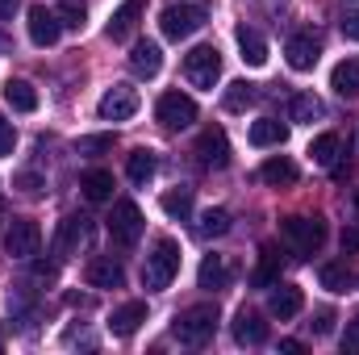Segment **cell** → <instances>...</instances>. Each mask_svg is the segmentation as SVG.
I'll list each match as a JSON object with an SVG mask.
<instances>
[{"mask_svg": "<svg viewBox=\"0 0 359 355\" xmlns=\"http://www.w3.org/2000/svg\"><path fill=\"white\" fill-rule=\"evenodd\" d=\"M59 34H63V25H59L55 8H46V4H29V38H34V46H55Z\"/></svg>", "mask_w": 359, "mask_h": 355, "instance_id": "cell-14", "label": "cell"}, {"mask_svg": "<svg viewBox=\"0 0 359 355\" xmlns=\"http://www.w3.org/2000/svg\"><path fill=\"white\" fill-rule=\"evenodd\" d=\"M330 88L339 92V96H347V100H355L359 96V55L355 59H343V63L330 72Z\"/></svg>", "mask_w": 359, "mask_h": 355, "instance_id": "cell-23", "label": "cell"}, {"mask_svg": "<svg viewBox=\"0 0 359 355\" xmlns=\"http://www.w3.org/2000/svg\"><path fill=\"white\" fill-rule=\"evenodd\" d=\"M13 184H17V188H21L25 196H38V192L46 188V184H42V176H38V172H17V180H13Z\"/></svg>", "mask_w": 359, "mask_h": 355, "instance_id": "cell-39", "label": "cell"}, {"mask_svg": "<svg viewBox=\"0 0 359 355\" xmlns=\"http://www.w3.org/2000/svg\"><path fill=\"white\" fill-rule=\"evenodd\" d=\"M255 96H259V92H255V84H247V80H234V84L226 88V96H222V105H226L230 113H247V109L255 105Z\"/></svg>", "mask_w": 359, "mask_h": 355, "instance_id": "cell-32", "label": "cell"}, {"mask_svg": "<svg viewBox=\"0 0 359 355\" xmlns=\"http://www.w3.org/2000/svg\"><path fill=\"white\" fill-rule=\"evenodd\" d=\"M4 46H8V42H4V38H0V51H4Z\"/></svg>", "mask_w": 359, "mask_h": 355, "instance_id": "cell-47", "label": "cell"}, {"mask_svg": "<svg viewBox=\"0 0 359 355\" xmlns=\"http://www.w3.org/2000/svg\"><path fill=\"white\" fill-rule=\"evenodd\" d=\"M280 351L284 355H301L305 351V343H297V339H280Z\"/></svg>", "mask_w": 359, "mask_h": 355, "instance_id": "cell-45", "label": "cell"}, {"mask_svg": "<svg viewBox=\"0 0 359 355\" xmlns=\"http://www.w3.org/2000/svg\"><path fill=\"white\" fill-rule=\"evenodd\" d=\"M196 280H201L205 293H217V288L230 284V267H226L222 255H205V264H201V272H196Z\"/></svg>", "mask_w": 359, "mask_h": 355, "instance_id": "cell-26", "label": "cell"}, {"mask_svg": "<svg viewBox=\"0 0 359 355\" xmlns=\"http://www.w3.org/2000/svg\"><path fill=\"white\" fill-rule=\"evenodd\" d=\"M155 168H159V159H155V151H147V147H138V151L126 159L130 184H151V180H155Z\"/></svg>", "mask_w": 359, "mask_h": 355, "instance_id": "cell-25", "label": "cell"}, {"mask_svg": "<svg viewBox=\"0 0 359 355\" xmlns=\"http://www.w3.org/2000/svg\"><path fill=\"white\" fill-rule=\"evenodd\" d=\"M155 117H159V126H168V130H184V126L196 121V100L184 96V92H163L159 105H155Z\"/></svg>", "mask_w": 359, "mask_h": 355, "instance_id": "cell-8", "label": "cell"}, {"mask_svg": "<svg viewBox=\"0 0 359 355\" xmlns=\"http://www.w3.org/2000/svg\"><path fill=\"white\" fill-rule=\"evenodd\" d=\"M351 322H355V326H359V309H355V318H351Z\"/></svg>", "mask_w": 359, "mask_h": 355, "instance_id": "cell-46", "label": "cell"}, {"mask_svg": "<svg viewBox=\"0 0 359 355\" xmlns=\"http://www.w3.org/2000/svg\"><path fill=\"white\" fill-rule=\"evenodd\" d=\"M38 247H42V230H38V222H29V217L8 222L4 255H13V260H34V255H38Z\"/></svg>", "mask_w": 359, "mask_h": 355, "instance_id": "cell-7", "label": "cell"}, {"mask_svg": "<svg viewBox=\"0 0 359 355\" xmlns=\"http://www.w3.org/2000/svg\"><path fill=\"white\" fill-rule=\"evenodd\" d=\"M234 343L238 347H264L268 343V322L255 309H238L234 314Z\"/></svg>", "mask_w": 359, "mask_h": 355, "instance_id": "cell-16", "label": "cell"}, {"mask_svg": "<svg viewBox=\"0 0 359 355\" xmlns=\"http://www.w3.org/2000/svg\"><path fill=\"white\" fill-rule=\"evenodd\" d=\"M17 8H21V0H0V21H13Z\"/></svg>", "mask_w": 359, "mask_h": 355, "instance_id": "cell-44", "label": "cell"}, {"mask_svg": "<svg viewBox=\"0 0 359 355\" xmlns=\"http://www.w3.org/2000/svg\"><path fill=\"white\" fill-rule=\"evenodd\" d=\"M142 209L134 205V201H113V213H109V234H113V243H121V247H134L138 239H142Z\"/></svg>", "mask_w": 359, "mask_h": 355, "instance_id": "cell-6", "label": "cell"}, {"mask_svg": "<svg viewBox=\"0 0 359 355\" xmlns=\"http://www.w3.org/2000/svg\"><path fill=\"white\" fill-rule=\"evenodd\" d=\"M339 151H343V138H339V134H318V138L309 142V159L322 163V168H330V163L339 159Z\"/></svg>", "mask_w": 359, "mask_h": 355, "instance_id": "cell-31", "label": "cell"}, {"mask_svg": "<svg viewBox=\"0 0 359 355\" xmlns=\"http://www.w3.org/2000/svg\"><path fill=\"white\" fill-rule=\"evenodd\" d=\"M159 67H163V51H159V42H134V51H130V72L138 76V80H155L159 76Z\"/></svg>", "mask_w": 359, "mask_h": 355, "instance_id": "cell-17", "label": "cell"}, {"mask_svg": "<svg viewBox=\"0 0 359 355\" xmlns=\"http://www.w3.org/2000/svg\"><path fill=\"white\" fill-rule=\"evenodd\" d=\"M80 188H84V196H88L92 205H100V201H113V176L104 172V168H92L80 176Z\"/></svg>", "mask_w": 359, "mask_h": 355, "instance_id": "cell-29", "label": "cell"}, {"mask_svg": "<svg viewBox=\"0 0 359 355\" xmlns=\"http://www.w3.org/2000/svg\"><path fill=\"white\" fill-rule=\"evenodd\" d=\"M309 330H313V335H330V330H334V309H318L313 322H309Z\"/></svg>", "mask_w": 359, "mask_h": 355, "instance_id": "cell-40", "label": "cell"}, {"mask_svg": "<svg viewBox=\"0 0 359 355\" xmlns=\"http://www.w3.org/2000/svg\"><path fill=\"white\" fill-rule=\"evenodd\" d=\"M238 51H243V59L251 67H264L268 63V42H264V34L255 25H238Z\"/></svg>", "mask_w": 359, "mask_h": 355, "instance_id": "cell-21", "label": "cell"}, {"mask_svg": "<svg viewBox=\"0 0 359 355\" xmlns=\"http://www.w3.org/2000/svg\"><path fill=\"white\" fill-rule=\"evenodd\" d=\"M297 163L292 159H284V155H276V159H268L264 168H259V180L264 184H271V188H288V184H297Z\"/></svg>", "mask_w": 359, "mask_h": 355, "instance_id": "cell-24", "label": "cell"}, {"mask_svg": "<svg viewBox=\"0 0 359 355\" xmlns=\"http://www.w3.org/2000/svg\"><path fill=\"white\" fill-rule=\"evenodd\" d=\"M4 100H8V109H17V113H34V109H38V88H34L29 80H8V84H4Z\"/></svg>", "mask_w": 359, "mask_h": 355, "instance_id": "cell-28", "label": "cell"}, {"mask_svg": "<svg viewBox=\"0 0 359 355\" xmlns=\"http://www.w3.org/2000/svg\"><path fill=\"white\" fill-rule=\"evenodd\" d=\"M343 38L359 42V13H347V17H343Z\"/></svg>", "mask_w": 359, "mask_h": 355, "instance_id": "cell-42", "label": "cell"}, {"mask_svg": "<svg viewBox=\"0 0 359 355\" xmlns=\"http://www.w3.org/2000/svg\"><path fill=\"white\" fill-rule=\"evenodd\" d=\"M205 8L201 4H172V8H163V17H159V29H163V38H172V42H184V38H192L201 25H205Z\"/></svg>", "mask_w": 359, "mask_h": 355, "instance_id": "cell-5", "label": "cell"}, {"mask_svg": "<svg viewBox=\"0 0 359 355\" xmlns=\"http://www.w3.org/2000/svg\"><path fill=\"white\" fill-rule=\"evenodd\" d=\"M343 251H359V226L355 230H343Z\"/></svg>", "mask_w": 359, "mask_h": 355, "instance_id": "cell-43", "label": "cell"}, {"mask_svg": "<svg viewBox=\"0 0 359 355\" xmlns=\"http://www.w3.org/2000/svg\"><path fill=\"white\" fill-rule=\"evenodd\" d=\"M113 142H117L113 134H88V138H80V142H76V151H80V155H109V151H113Z\"/></svg>", "mask_w": 359, "mask_h": 355, "instance_id": "cell-36", "label": "cell"}, {"mask_svg": "<svg viewBox=\"0 0 359 355\" xmlns=\"http://www.w3.org/2000/svg\"><path fill=\"white\" fill-rule=\"evenodd\" d=\"M142 322H147V301H126V305H117V309L109 314V335L130 339Z\"/></svg>", "mask_w": 359, "mask_h": 355, "instance_id": "cell-18", "label": "cell"}, {"mask_svg": "<svg viewBox=\"0 0 359 355\" xmlns=\"http://www.w3.org/2000/svg\"><path fill=\"white\" fill-rule=\"evenodd\" d=\"M251 284H255V288H271V284H280V251H276V247H264L259 267L251 272Z\"/></svg>", "mask_w": 359, "mask_h": 355, "instance_id": "cell-30", "label": "cell"}, {"mask_svg": "<svg viewBox=\"0 0 359 355\" xmlns=\"http://www.w3.org/2000/svg\"><path fill=\"white\" fill-rule=\"evenodd\" d=\"M13 147H17V130H13V121L0 113V159H8V155H13Z\"/></svg>", "mask_w": 359, "mask_h": 355, "instance_id": "cell-38", "label": "cell"}, {"mask_svg": "<svg viewBox=\"0 0 359 355\" xmlns=\"http://www.w3.org/2000/svg\"><path fill=\"white\" fill-rule=\"evenodd\" d=\"M301 309H305V293H301L297 284H276V293L268 297V314L271 318L288 322V318H297Z\"/></svg>", "mask_w": 359, "mask_h": 355, "instance_id": "cell-19", "label": "cell"}, {"mask_svg": "<svg viewBox=\"0 0 359 355\" xmlns=\"http://www.w3.org/2000/svg\"><path fill=\"white\" fill-rule=\"evenodd\" d=\"M343 355H359V326L355 322H347V330H343Z\"/></svg>", "mask_w": 359, "mask_h": 355, "instance_id": "cell-41", "label": "cell"}, {"mask_svg": "<svg viewBox=\"0 0 359 355\" xmlns=\"http://www.w3.org/2000/svg\"><path fill=\"white\" fill-rule=\"evenodd\" d=\"M330 176H334V184L355 180V159H351V151H339V159L330 163Z\"/></svg>", "mask_w": 359, "mask_h": 355, "instance_id": "cell-37", "label": "cell"}, {"mask_svg": "<svg viewBox=\"0 0 359 355\" xmlns=\"http://www.w3.org/2000/svg\"><path fill=\"white\" fill-rule=\"evenodd\" d=\"M176 272H180V243L176 239H159V243L151 247L147 264H142V284H147L151 293H159V288H168V284L176 280Z\"/></svg>", "mask_w": 359, "mask_h": 355, "instance_id": "cell-3", "label": "cell"}, {"mask_svg": "<svg viewBox=\"0 0 359 355\" xmlns=\"http://www.w3.org/2000/svg\"><path fill=\"white\" fill-rule=\"evenodd\" d=\"M142 13H147V0H121V8H117V13L109 17V25H104V34H109L113 42H126V38L138 29Z\"/></svg>", "mask_w": 359, "mask_h": 355, "instance_id": "cell-15", "label": "cell"}, {"mask_svg": "<svg viewBox=\"0 0 359 355\" xmlns=\"http://www.w3.org/2000/svg\"><path fill=\"white\" fill-rule=\"evenodd\" d=\"M280 234H284V243L301 255V260H309V255H318L322 251V243H326V217H284L280 222Z\"/></svg>", "mask_w": 359, "mask_h": 355, "instance_id": "cell-2", "label": "cell"}, {"mask_svg": "<svg viewBox=\"0 0 359 355\" xmlns=\"http://www.w3.org/2000/svg\"><path fill=\"white\" fill-rule=\"evenodd\" d=\"M163 213L176 217V222H188V213H192V188H172V192H163Z\"/></svg>", "mask_w": 359, "mask_h": 355, "instance_id": "cell-34", "label": "cell"}, {"mask_svg": "<svg viewBox=\"0 0 359 355\" xmlns=\"http://www.w3.org/2000/svg\"><path fill=\"white\" fill-rule=\"evenodd\" d=\"M318 280H322V288H330V293H351L359 284L355 267H347L343 260H334V264H322L318 267Z\"/></svg>", "mask_w": 359, "mask_h": 355, "instance_id": "cell-20", "label": "cell"}, {"mask_svg": "<svg viewBox=\"0 0 359 355\" xmlns=\"http://www.w3.org/2000/svg\"><path fill=\"white\" fill-rule=\"evenodd\" d=\"M196 159H201V168H209V172H222V168L230 163V138H226L222 126L201 130V138H196Z\"/></svg>", "mask_w": 359, "mask_h": 355, "instance_id": "cell-9", "label": "cell"}, {"mask_svg": "<svg viewBox=\"0 0 359 355\" xmlns=\"http://www.w3.org/2000/svg\"><path fill=\"white\" fill-rule=\"evenodd\" d=\"M184 80L192 84V88H209L222 80V51L217 46H192L188 55H184Z\"/></svg>", "mask_w": 359, "mask_h": 355, "instance_id": "cell-4", "label": "cell"}, {"mask_svg": "<svg viewBox=\"0 0 359 355\" xmlns=\"http://www.w3.org/2000/svg\"><path fill=\"white\" fill-rule=\"evenodd\" d=\"M196 234H201V239H222V234H230V213H226V209H205L201 222H196Z\"/></svg>", "mask_w": 359, "mask_h": 355, "instance_id": "cell-33", "label": "cell"}, {"mask_svg": "<svg viewBox=\"0 0 359 355\" xmlns=\"http://www.w3.org/2000/svg\"><path fill=\"white\" fill-rule=\"evenodd\" d=\"M176 339L184 347H205L213 335H217V305L213 301H201V305H188L184 314H176Z\"/></svg>", "mask_w": 359, "mask_h": 355, "instance_id": "cell-1", "label": "cell"}, {"mask_svg": "<svg viewBox=\"0 0 359 355\" xmlns=\"http://www.w3.org/2000/svg\"><path fill=\"white\" fill-rule=\"evenodd\" d=\"M284 138H288V126L276 117H259L251 126V147H284Z\"/></svg>", "mask_w": 359, "mask_h": 355, "instance_id": "cell-27", "label": "cell"}, {"mask_svg": "<svg viewBox=\"0 0 359 355\" xmlns=\"http://www.w3.org/2000/svg\"><path fill=\"white\" fill-rule=\"evenodd\" d=\"M284 59H288L292 72H313V63L322 59V42H318V34H292V38L284 42Z\"/></svg>", "mask_w": 359, "mask_h": 355, "instance_id": "cell-11", "label": "cell"}, {"mask_svg": "<svg viewBox=\"0 0 359 355\" xmlns=\"http://www.w3.org/2000/svg\"><path fill=\"white\" fill-rule=\"evenodd\" d=\"M134 113H138V88L113 84V88L100 96V117H104V121H130Z\"/></svg>", "mask_w": 359, "mask_h": 355, "instance_id": "cell-10", "label": "cell"}, {"mask_svg": "<svg viewBox=\"0 0 359 355\" xmlns=\"http://www.w3.org/2000/svg\"><path fill=\"white\" fill-rule=\"evenodd\" d=\"M288 117H292V121H301V126H313V121H322V117H326V105H322L313 92H297V96L288 100Z\"/></svg>", "mask_w": 359, "mask_h": 355, "instance_id": "cell-22", "label": "cell"}, {"mask_svg": "<svg viewBox=\"0 0 359 355\" xmlns=\"http://www.w3.org/2000/svg\"><path fill=\"white\" fill-rule=\"evenodd\" d=\"M55 17H59V25H63V29H84V17H88V8H84L80 0H63V4L55 8Z\"/></svg>", "mask_w": 359, "mask_h": 355, "instance_id": "cell-35", "label": "cell"}, {"mask_svg": "<svg viewBox=\"0 0 359 355\" xmlns=\"http://www.w3.org/2000/svg\"><path fill=\"white\" fill-rule=\"evenodd\" d=\"M84 280H88V288H121L126 284V267L113 255H92L84 264Z\"/></svg>", "mask_w": 359, "mask_h": 355, "instance_id": "cell-13", "label": "cell"}, {"mask_svg": "<svg viewBox=\"0 0 359 355\" xmlns=\"http://www.w3.org/2000/svg\"><path fill=\"white\" fill-rule=\"evenodd\" d=\"M88 239H92V222L84 217V213H67V217L59 222V234H55V251H59V255H72V251H80Z\"/></svg>", "mask_w": 359, "mask_h": 355, "instance_id": "cell-12", "label": "cell"}]
</instances>
